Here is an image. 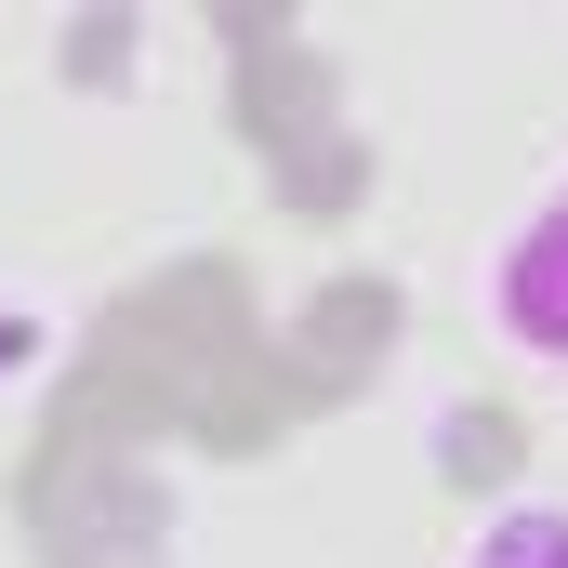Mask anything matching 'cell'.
<instances>
[{
  "mask_svg": "<svg viewBox=\"0 0 568 568\" xmlns=\"http://www.w3.org/2000/svg\"><path fill=\"white\" fill-rule=\"evenodd\" d=\"M503 344H529V357H568V199L503 252Z\"/></svg>",
  "mask_w": 568,
  "mask_h": 568,
  "instance_id": "cell-1",
  "label": "cell"
},
{
  "mask_svg": "<svg viewBox=\"0 0 568 568\" xmlns=\"http://www.w3.org/2000/svg\"><path fill=\"white\" fill-rule=\"evenodd\" d=\"M463 568H568V516H542V503H529V516H503Z\"/></svg>",
  "mask_w": 568,
  "mask_h": 568,
  "instance_id": "cell-2",
  "label": "cell"
},
{
  "mask_svg": "<svg viewBox=\"0 0 568 568\" xmlns=\"http://www.w3.org/2000/svg\"><path fill=\"white\" fill-rule=\"evenodd\" d=\"M13 357H27V317H0V371H13Z\"/></svg>",
  "mask_w": 568,
  "mask_h": 568,
  "instance_id": "cell-3",
  "label": "cell"
}]
</instances>
